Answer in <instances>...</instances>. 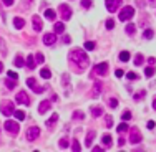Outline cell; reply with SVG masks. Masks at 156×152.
<instances>
[{
    "label": "cell",
    "instance_id": "obj_21",
    "mask_svg": "<svg viewBox=\"0 0 156 152\" xmlns=\"http://www.w3.org/2000/svg\"><path fill=\"white\" fill-rule=\"evenodd\" d=\"M143 61H145L143 55H141V53H138V55L135 56V65H136V66H141V65H143Z\"/></svg>",
    "mask_w": 156,
    "mask_h": 152
},
{
    "label": "cell",
    "instance_id": "obj_7",
    "mask_svg": "<svg viewBox=\"0 0 156 152\" xmlns=\"http://www.w3.org/2000/svg\"><path fill=\"white\" fill-rule=\"evenodd\" d=\"M38 136H40V127H38V126H32L30 129L27 131V139H28L30 142L37 141Z\"/></svg>",
    "mask_w": 156,
    "mask_h": 152
},
{
    "label": "cell",
    "instance_id": "obj_43",
    "mask_svg": "<svg viewBox=\"0 0 156 152\" xmlns=\"http://www.w3.org/2000/svg\"><path fill=\"white\" fill-rule=\"evenodd\" d=\"M8 78H12V79H15L17 81V79H18V75H17L15 71H8Z\"/></svg>",
    "mask_w": 156,
    "mask_h": 152
},
{
    "label": "cell",
    "instance_id": "obj_27",
    "mask_svg": "<svg viewBox=\"0 0 156 152\" xmlns=\"http://www.w3.org/2000/svg\"><path fill=\"white\" fill-rule=\"evenodd\" d=\"M40 75H42L45 79H50V78H52V73H50V70H47V68H43V70L40 71Z\"/></svg>",
    "mask_w": 156,
    "mask_h": 152
},
{
    "label": "cell",
    "instance_id": "obj_35",
    "mask_svg": "<svg viewBox=\"0 0 156 152\" xmlns=\"http://www.w3.org/2000/svg\"><path fill=\"white\" fill-rule=\"evenodd\" d=\"M85 48H86L88 51L95 50V43H93V41H86V43H85Z\"/></svg>",
    "mask_w": 156,
    "mask_h": 152
},
{
    "label": "cell",
    "instance_id": "obj_25",
    "mask_svg": "<svg viewBox=\"0 0 156 152\" xmlns=\"http://www.w3.org/2000/svg\"><path fill=\"white\" fill-rule=\"evenodd\" d=\"M116 131L120 132V134H123V132H126V131H128V124H126V122H121L120 126L116 127Z\"/></svg>",
    "mask_w": 156,
    "mask_h": 152
},
{
    "label": "cell",
    "instance_id": "obj_23",
    "mask_svg": "<svg viewBox=\"0 0 156 152\" xmlns=\"http://www.w3.org/2000/svg\"><path fill=\"white\" fill-rule=\"evenodd\" d=\"M55 10H52V8H48V10H45V17L47 18H50V20H55Z\"/></svg>",
    "mask_w": 156,
    "mask_h": 152
},
{
    "label": "cell",
    "instance_id": "obj_50",
    "mask_svg": "<svg viewBox=\"0 0 156 152\" xmlns=\"http://www.w3.org/2000/svg\"><path fill=\"white\" fill-rule=\"evenodd\" d=\"M70 40H72L70 36H63V43H70Z\"/></svg>",
    "mask_w": 156,
    "mask_h": 152
},
{
    "label": "cell",
    "instance_id": "obj_45",
    "mask_svg": "<svg viewBox=\"0 0 156 152\" xmlns=\"http://www.w3.org/2000/svg\"><path fill=\"white\" fill-rule=\"evenodd\" d=\"M73 151H75V152H78V151H80V144H78V141H77V139L73 141Z\"/></svg>",
    "mask_w": 156,
    "mask_h": 152
},
{
    "label": "cell",
    "instance_id": "obj_53",
    "mask_svg": "<svg viewBox=\"0 0 156 152\" xmlns=\"http://www.w3.org/2000/svg\"><path fill=\"white\" fill-rule=\"evenodd\" d=\"M2 71H4V63L0 61V73H2Z\"/></svg>",
    "mask_w": 156,
    "mask_h": 152
},
{
    "label": "cell",
    "instance_id": "obj_15",
    "mask_svg": "<svg viewBox=\"0 0 156 152\" xmlns=\"http://www.w3.org/2000/svg\"><path fill=\"white\" fill-rule=\"evenodd\" d=\"M13 26H15V28H18V30H20V28H23V26H25V20H23V18H20V17H15V18H13Z\"/></svg>",
    "mask_w": 156,
    "mask_h": 152
},
{
    "label": "cell",
    "instance_id": "obj_54",
    "mask_svg": "<svg viewBox=\"0 0 156 152\" xmlns=\"http://www.w3.org/2000/svg\"><path fill=\"white\" fill-rule=\"evenodd\" d=\"M153 107H155V109H156V98H155V99H153Z\"/></svg>",
    "mask_w": 156,
    "mask_h": 152
},
{
    "label": "cell",
    "instance_id": "obj_11",
    "mask_svg": "<svg viewBox=\"0 0 156 152\" xmlns=\"http://www.w3.org/2000/svg\"><path fill=\"white\" fill-rule=\"evenodd\" d=\"M60 13H62L63 20H70V17H72V8H70L67 3H62V5H60Z\"/></svg>",
    "mask_w": 156,
    "mask_h": 152
},
{
    "label": "cell",
    "instance_id": "obj_28",
    "mask_svg": "<svg viewBox=\"0 0 156 152\" xmlns=\"http://www.w3.org/2000/svg\"><path fill=\"white\" fill-rule=\"evenodd\" d=\"M100 91H101V83L96 81V83H95V88H93V94H95V96H98Z\"/></svg>",
    "mask_w": 156,
    "mask_h": 152
},
{
    "label": "cell",
    "instance_id": "obj_13",
    "mask_svg": "<svg viewBox=\"0 0 156 152\" xmlns=\"http://www.w3.org/2000/svg\"><path fill=\"white\" fill-rule=\"evenodd\" d=\"M50 107H52V101H50V99L42 101L40 102V106H38V112H40V114H45V112L50 111Z\"/></svg>",
    "mask_w": 156,
    "mask_h": 152
},
{
    "label": "cell",
    "instance_id": "obj_42",
    "mask_svg": "<svg viewBox=\"0 0 156 152\" xmlns=\"http://www.w3.org/2000/svg\"><path fill=\"white\" fill-rule=\"evenodd\" d=\"M82 7H85V8L91 7V0H82Z\"/></svg>",
    "mask_w": 156,
    "mask_h": 152
},
{
    "label": "cell",
    "instance_id": "obj_18",
    "mask_svg": "<svg viewBox=\"0 0 156 152\" xmlns=\"http://www.w3.org/2000/svg\"><path fill=\"white\" fill-rule=\"evenodd\" d=\"M101 142H103V146L111 147V136H110V134H105V136L101 137Z\"/></svg>",
    "mask_w": 156,
    "mask_h": 152
},
{
    "label": "cell",
    "instance_id": "obj_41",
    "mask_svg": "<svg viewBox=\"0 0 156 152\" xmlns=\"http://www.w3.org/2000/svg\"><path fill=\"white\" fill-rule=\"evenodd\" d=\"M113 26H115V22L111 20V18H108V20H106V28H108V30H111Z\"/></svg>",
    "mask_w": 156,
    "mask_h": 152
},
{
    "label": "cell",
    "instance_id": "obj_31",
    "mask_svg": "<svg viewBox=\"0 0 156 152\" xmlns=\"http://www.w3.org/2000/svg\"><path fill=\"white\" fill-rule=\"evenodd\" d=\"M145 94H146V91H145V89H141V91L135 93V99H136V101H140V99H141L143 96H145Z\"/></svg>",
    "mask_w": 156,
    "mask_h": 152
},
{
    "label": "cell",
    "instance_id": "obj_39",
    "mask_svg": "<svg viewBox=\"0 0 156 152\" xmlns=\"http://www.w3.org/2000/svg\"><path fill=\"white\" fill-rule=\"evenodd\" d=\"M58 146L62 147V149L68 147V139H65V137H63V139H60V144H58Z\"/></svg>",
    "mask_w": 156,
    "mask_h": 152
},
{
    "label": "cell",
    "instance_id": "obj_12",
    "mask_svg": "<svg viewBox=\"0 0 156 152\" xmlns=\"http://www.w3.org/2000/svg\"><path fill=\"white\" fill-rule=\"evenodd\" d=\"M55 41H57V33H45L43 35V43L47 46L55 45Z\"/></svg>",
    "mask_w": 156,
    "mask_h": 152
},
{
    "label": "cell",
    "instance_id": "obj_40",
    "mask_svg": "<svg viewBox=\"0 0 156 152\" xmlns=\"http://www.w3.org/2000/svg\"><path fill=\"white\" fill-rule=\"evenodd\" d=\"M116 106H118V101H116V98H111V99H110V107H113V109H115Z\"/></svg>",
    "mask_w": 156,
    "mask_h": 152
},
{
    "label": "cell",
    "instance_id": "obj_19",
    "mask_svg": "<svg viewBox=\"0 0 156 152\" xmlns=\"http://www.w3.org/2000/svg\"><path fill=\"white\" fill-rule=\"evenodd\" d=\"M53 28H55V33H63V31H65V25H63L62 22H57Z\"/></svg>",
    "mask_w": 156,
    "mask_h": 152
},
{
    "label": "cell",
    "instance_id": "obj_17",
    "mask_svg": "<svg viewBox=\"0 0 156 152\" xmlns=\"http://www.w3.org/2000/svg\"><path fill=\"white\" fill-rule=\"evenodd\" d=\"M101 114H103V107H101V106L91 107V116H93V117H100Z\"/></svg>",
    "mask_w": 156,
    "mask_h": 152
},
{
    "label": "cell",
    "instance_id": "obj_8",
    "mask_svg": "<svg viewBox=\"0 0 156 152\" xmlns=\"http://www.w3.org/2000/svg\"><path fill=\"white\" fill-rule=\"evenodd\" d=\"M93 73L100 76H105L108 75V63H100V65H95L93 66Z\"/></svg>",
    "mask_w": 156,
    "mask_h": 152
},
{
    "label": "cell",
    "instance_id": "obj_20",
    "mask_svg": "<svg viewBox=\"0 0 156 152\" xmlns=\"http://www.w3.org/2000/svg\"><path fill=\"white\" fill-rule=\"evenodd\" d=\"M155 73H156V70L153 68V66H150V68H146V70H145V76H146V78H153Z\"/></svg>",
    "mask_w": 156,
    "mask_h": 152
},
{
    "label": "cell",
    "instance_id": "obj_5",
    "mask_svg": "<svg viewBox=\"0 0 156 152\" xmlns=\"http://www.w3.org/2000/svg\"><path fill=\"white\" fill-rule=\"evenodd\" d=\"M130 142L133 144V146L141 142V132H140L138 127H131L130 129Z\"/></svg>",
    "mask_w": 156,
    "mask_h": 152
},
{
    "label": "cell",
    "instance_id": "obj_2",
    "mask_svg": "<svg viewBox=\"0 0 156 152\" xmlns=\"http://www.w3.org/2000/svg\"><path fill=\"white\" fill-rule=\"evenodd\" d=\"M4 127H5L7 132H10L12 136H17V134H18V131H20V127H18V122L10 121V119H8V121H5Z\"/></svg>",
    "mask_w": 156,
    "mask_h": 152
},
{
    "label": "cell",
    "instance_id": "obj_16",
    "mask_svg": "<svg viewBox=\"0 0 156 152\" xmlns=\"http://www.w3.org/2000/svg\"><path fill=\"white\" fill-rule=\"evenodd\" d=\"M93 137H95V131H88V134H86V139H85V146H86V147L91 146V142H93Z\"/></svg>",
    "mask_w": 156,
    "mask_h": 152
},
{
    "label": "cell",
    "instance_id": "obj_26",
    "mask_svg": "<svg viewBox=\"0 0 156 152\" xmlns=\"http://www.w3.org/2000/svg\"><path fill=\"white\" fill-rule=\"evenodd\" d=\"M27 66H28L30 70H33V68H35V60H33V56L28 55V58H27Z\"/></svg>",
    "mask_w": 156,
    "mask_h": 152
},
{
    "label": "cell",
    "instance_id": "obj_30",
    "mask_svg": "<svg viewBox=\"0 0 156 152\" xmlns=\"http://www.w3.org/2000/svg\"><path fill=\"white\" fill-rule=\"evenodd\" d=\"M57 119H58V114H53V116H52V117H50V119H48V121H47V122H45V126H48V127H52V124H53V122H55V121H57Z\"/></svg>",
    "mask_w": 156,
    "mask_h": 152
},
{
    "label": "cell",
    "instance_id": "obj_49",
    "mask_svg": "<svg viewBox=\"0 0 156 152\" xmlns=\"http://www.w3.org/2000/svg\"><path fill=\"white\" fill-rule=\"evenodd\" d=\"M4 3H5L7 7H10L12 3H13V0H4Z\"/></svg>",
    "mask_w": 156,
    "mask_h": 152
},
{
    "label": "cell",
    "instance_id": "obj_34",
    "mask_svg": "<svg viewBox=\"0 0 156 152\" xmlns=\"http://www.w3.org/2000/svg\"><path fill=\"white\" fill-rule=\"evenodd\" d=\"M143 36H145L146 40H151V38H153V30H145Z\"/></svg>",
    "mask_w": 156,
    "mask_h": 152
},
{
    "label": "cell",
    "instance_id": "obj_3",
    "mask_svg": "<svg viewBox=\"0 0 156 152\" xmlns=\"http://www.w3.org/2000/svg\"><path fill=\"white\" fill-rule=\"evenodd\" d=\"M133 15H135V8H133V7H123L118 17H120L121 22H126V20H130Z\"/></svg>",
    "mask_w": 156,
    "mask_h": 152
},
{
    "label": "cell",
    "instance_id": "obj_37",
    "mask_svg": "<svg viewBox=\"0 0 156 152\" xmlns=\"http://www.w3.org/2000/svg\"><path fill=\"white\" fill-rule=\"evenodd\" d=\"M105 122H106V127H111V126H113V117L106 116V117H105Z\"/></svg>",
    "mask_w": 156,
    "mask_h": 152
},
{
    "label": "cell",
    "instance_id": "obj_44",
    "mask_svg": "<svg viewBox=\"0 0 156 152\" xmlns=\"http://www.w3.org/2000/svg\"><path fill=\"white\" fill-rule=\"evenodd\" d=\"M130 119H131V112L130 111L123 112V121H130Z\"/></svg>",
    "mask_w": 156,
    "mask_h": 152
},
{
    "label": "cell",
    "instance_id": "obj_24",
    "mask_svg": "<svg viewBox=\"0 0 156 152\" xmlns=\"http://www.w3.org/2000/svg\"><path fill=\"white\" fill-rule=\"evenodd\" d=\"M13 65H15L17 68H22V66L25 65V63H23V58H22V56H17L15 60H13Z\"/></svg>",
    "mask_w": 156,
    "mask_h": 152
},
{
    "label": "cell",
    "instance_id": "obj_36",
    "mask_svg": "<svg viewBox=\"0 0 156 152\" xmlns=\"http://www.w3.org/2000/svg\"><path fill=\"white\" fill-rule=\"evenodd\" d=\"M37 60H35V63H43L45 61V56L42 55V53H37V56H35Z\"/></svg>",
    "mask_w": 156,
    "mask_h": 152
},
{
    "label": "cell",
    "instance_id": "obj_29",
    "mask_svg": "<svg viewBox=\"0 0 156 152\" xmlns=\"http://www.w3.org/2000/svg\"><path fill=\"white\" fill-rule=\"evenodd\" d=\"M13 114H15V117L18 121H23V119H25V112L23 111H13Z\"/></svg>",
    "mask_w": 156,
    "mask_h": 152
},
{
    "label": "cell",
    "instance_id": "obj_22",
    "mask_svg": "<svg viewBox=\"0 0 156 152\" xmlns=\"http://www.w3.org/2000/svg\"><path fill=\"white\" fill-rule=\"evenodd\" d=\"M120 60L123 61V63L130 61V53H128V51H121V53H120Z\"/></svg>",
    "mask_w": 156,
    "mask_h": 152
},
{
    "label": "cell",
    "instance_id": "obj_48",
    "mask_svg": "<svg viewBox=\"0 0 156 152\" xmlns=\"http://www.w3.org/2000/svg\"><path fill=\"white\" fill-rule=\"evenodd\" d=\"M148 129H155V121H148Z\"/></svg>",
    "mask_w": 156,
    "mask_h": 152
},
{
    "label": "cell",
    "instance_id": "obj_9",
    "mask_svg": "<svg viewBox=\"0 0 156 152\" xmlns=\"http://www.w3.org/2000/svg\"><path fill=\"white\" fill-rule=\"evenodd\" d=\"M15 102H18V104H25V106H30V98L27 96L25 91H20L15 96Z\"/></svg>",
    "mask_w": 156,
    "mask_h": 152
},
{
    "label": "cell",
    "instance_id": "obj_14",
    "mask_svg": "<svg viewBox=\"0 0 156 152\" xmlns=\"http://www.w3.org/2000/svg\"><path fill=\"white\" fill-rule=\"evenodd\" d=\"M32 20H33V28H35V31H42V20H40V17L38 15H35L33 17V18H32Z\"/></svg>",
    "mask_w": 156,
    "mask_h": 152
},
{
    "label": "cell",
    "instance_id": "obj_38",
    "mask_svg": "<svg viewBox=\"0 0 156 152\" xmlns=\"http://www.w3.org/2000/svg\"><path fill=\"white\" fill-rule=\"evenodd\" d=\"M5 86L8 88V89H13V86H15V83L12 81V78H10V79H5Z\"/></svg>",
    "mask_w": 156,
    "mask_h": 152
},
{
    "label": "cell",
    "instance_id": "obj_4",
    "mask_svg": "<svg viewBox=\"0 0 156 152\" xmlns=\"http://www.w3.org/2000/svg\"><path fill=\"white\" fill-rule=\"evenodd\" d=\"M0 111H2L4 116H10V114H13V111H15V106H13L12 101H4L2 106H0Z\"/></svg>",
    "mask_w": 156,
    "mask_h": 152
},
{
    "label": "cell",
    "instance_id": "obj_32",
    "mask_svg": "<svg viewBox=\"0 0 156 152\" xmlns=\"http://www.w3.org/2000/svg\"><path fill=\"white\" fill-rule=\"evenodd\" d=\"M133 31H136V26L133 25V23H128V25H126V33H133Z\"/></svg>",
    "mask_w": 156,
    "mask_h": 152
},
{
    "label": "cell",
    "instance_id": "obj_47",
    "mask_svg": "<svg viewBox=\"0 0 156 152\" xmlns=\"http://www.w3.org/2000/svg\"><path fill=\"white\" fill-rule=\"evenodd\" d=\"M115 75L118 76V78H121V76L125 75V71H123V70H116V71H115Z\"/></svg>",
    "mask_w": 156,
    "mask_h": 152
},
{
    "label": "cell",
    "instance_id": "obj_46",
    "mask_svg": "<svg viewBox=\"0 0 156 152\" xmlns=\"http://www.w3.org/2000/svg\"><path fill=\"white\" fill-rule=\"evenodd\" d=\"M128 79H138V75H136V73H128Z\"/></svg>",
    "mask_w": 156,
    "mask_h": 152
},
{
    "label": "cell",
    "instance_id": "obj_33",
    "mask_svg": "<svg viewBox=\"0 0 156 152\" xmlns=\"http://www.w3.org/2000/svg\"><path fill=\"white\" fill-rule=\"evenodd\" d=\"M83 117H85L83 112H80V111H75V112H73V119H82V121H83Z\"/></svg>",
    "mask_w": 156,
    "mask_h": 152
},
{
    "label": "cell",
    "instance_id": "obj_10",
    "mask_svg": "<svg viewBox=\"0 0 156 152\" xmlns=\"http://www.w3.org/2000/svg\"><path fill=\"white\" fill-rule=\"evenodd\" d=\"M106 8H108V12H116L118 10V7H121V0H106Z\"/></svg>",
    "mask_w": 156,
    "mask_h": 152
},
{
    "label": "cell",
    "instance_id": "obj_6",
    "mask_svg": "<svg viewBox=\"0 0 156 152\" xmlns=\"http://www.w3.org/2000/svg\"><path fill=\"white\" fill-rule=\"evenodd\" d=\"M27 86L30 88L33 93H37V94H40V93L45 91V88H43V86H38V84H37L35 78H28V79H27Z\"/></svg>",
    "mask_w": 156,
    "mask_h": 152
},
{
    "label": "cell",
    "instance_id": "obj_52",
    "mask_svg": "<svg viewBox=\"0 0 156 152\" xmlns=\"http://www.w3.org/2000/svg\"><path fill=\"white\" fill-rule=\"evenodd\" d=\"M148 3H150V5H153V7H156V0H148Z\"/></svg>",
    "mask_w": 156,
    "mask_h": 152
},
{
    "label": "cell",
    "instance_id": "obj_1",
    "mask_svg": "<svg viewBox=\"0 0 156 152\" xmlns=\"http://www.w3.org/2000/svg\"><path fill=\"white\" fill-rule=\"evenodd\" d=\"M68 60L72 61L73 65H77L78 68H82V70H85L86 66H88V56L85 55L82 50H73L70 55H68Z\"/></svg>",
    "mask_w": 156,
    "mask_h": 152
},
{
    "label": "cell",
    "instance_id": "obj_51",
    "mask_svg": "<svg viewBox=\"0 0 156 152\" xmlns=\"http://www.w3.org/2000/svg\"><path fill=\"white\" fill-rule=\"evenodd\" d=\"M148 63H150V65H155L156 60H155V58H148Z\"/></svg>",
    "mask_w": 156,
    "mask_h": 152
}]
</instances>
